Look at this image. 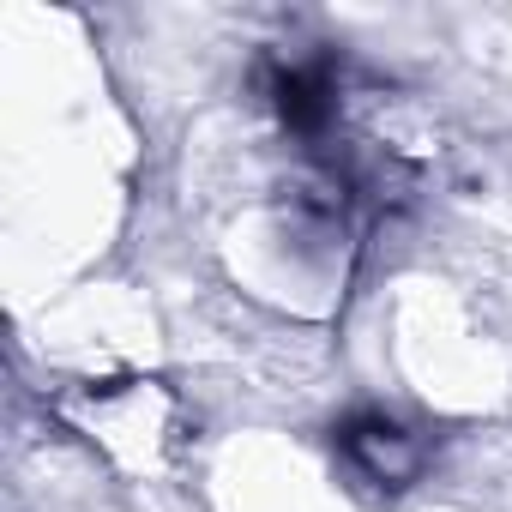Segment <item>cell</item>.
Returning <instances> with one entry per match:
<instances>
[{"instance_id": "cell-1", "label": "cell", "mask_w": 512, "mask_h": 512, "mask_svg": "<svg viewBox=\"0 0 512 512\" xmlns=\"http://www.w3.org/2000/svg\"><path fill=\"white\" fill-rule=\"evenodd\" d=\"M350 470L374 488H404L416 470H422V440L404 428V422H386V416H356L344 434H338Z\"/></svg>"}]
</instances>
